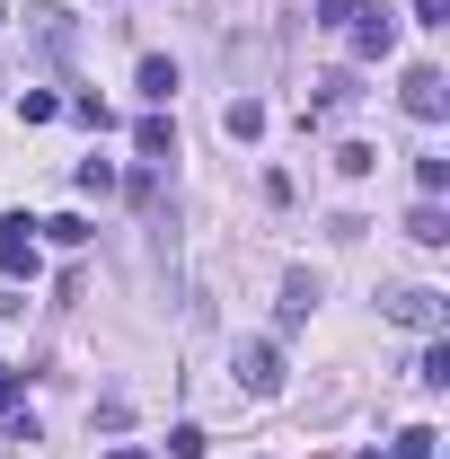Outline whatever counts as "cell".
Returning a JSON list of instances; mask_svg holds the SVG:
<instances>
[{"instance_id": "cell-1", "label": "cell", "mask_w": 450, "mask_h": 459, "mask_svg": "<svg viewBox=\"0 0 450 459\" xmlns=\"http://www.w3.org/2000/svg\"><path fill=\"white\" fill-rule=\"evenodd\" d=\"M397 107L415 115V124H442V115H450V80L433 71V62H415V71L397 80Z\"/></svg>"}, {"instance_id": "cell-2", "label": "cell", "mask_w": 450, "mask_h": 459, "mask_svg": "<svg viewBox=\"0 0 450 459\" xmlns=\"http://www.w3.org/2000/svg\"><path fill=\"white\" fill-rule=\"evenodd\" d=\"M229 371H238V389H247V398H274V389H282V353H274L265 336L238 344V353H229Z\"/></svg>"}, {"instance_id": "cell-3", "label": "cell", "mask_w": 450, "mask_h": 459, "mask_svg": "<svg viewBox=\"0 0 450 459\" xmlns=\"http://www.w3.org/2000/svg\"><path fill=\"white\" fill-rule=\"evenodd\" d=\"M0 274H9V283H36V221H27V212L0 221Z\"/></svg>"}, {"instance_id": "cell-4", "label": "cell", "mask_w": 450, "mask_h": 459, "mask_svg": "<svg viewBox=\"0 0 450 459\" xmlns=\"http://www.w3.org/2000/svg\"><path fill=\"white\" fill-rule=\"evenodd\" d=\"M344 27H353V54H362V62H380V54H397V18H389V9H353V18H344Z\"/></svg>"}, {"instance_id": "cell-5", "label": "cell", "mask_w": 450, "mask_h": 459, "mask_svg": "<svg viewBox=\"0 0 450 459\" xmlns=\"http://www.w3.org/2000/svg\"><path fill=\"white\" fill-rule=\"evenodd\" d=\"M389 318H397V327H424V336H442V291H389Z\"/></svg>"}, {"instance_id": "cell-6", "label": "cell", "mask_w": 450, "mask_h": 459, "mask_svg": "<svg viewBox=\"0 0 450 459\" xmlns=\"http://www.w3.org/2000/svg\"><path fill=\"white\" fill-rule=\"evenodd\" d=\"M309 300H318V274H282V309H274V327H282V336L309 318Z\"/></svg>"}, {"instance_id": "cell-7", "label": "cell", "mask_w": 450, "mask_h": 459, "mask_svg": "<svg viewBox=\"0 0 450 459\" xmlns=\"http://www.w3.org/2000/svg\"><path fill=\"white\" fill-rule=\"evenodd\" d=\"M27 18H36V45H45V54H71V45H80L71 9H27Z\"/></svg>"}, {"instance_id": "cell-8", "label": "cell", "mask_w": 450, "mask_h": 459, "mask_svg": "<svg viewBox=\"0 0 450 459\" xmlns=\"http://www.w3.org/2000/svg\"><path fill=\"white\" fill-rule=\"evenodd\" d=\"M353 98H362V89H353V71H327V80H318V107H309V124H327V115H344Z\"/></svg>"}, {"instance_id": "cell-9", "label": "cell", "mask_w": 450, "mask_h": 459, "mask_svg": "<svg viewBox=\"0 0 450 459\" xmlns=\"http://www.w3.org/2000/svg\"><path fill=\"white\" fill-rule=\"evenodd\" d=\"M133 142H142V160H177V124H169V115H142Z\"/></svg>"}, {"instance_id": "cell-10", "label": "cell", "mask_w": 450, "mask_h": 459, "mask_svg": "<svg viewBox=\"0 0 450 459\" xmlns=\"http://www.w3.org/2000/svg\"><path fill=\"white\" fill-rule=\"evenodd\" d=\"M221 133H229V142H256V133H265V107H256V98H229V107H221Z\"/></svg>"}, {"instance_id": "cell-11", "label": "cell", "mask_w": 450, "mask_h": 459, "mask_svg": "<svg viewBox=\"0 0 450 459\" xmlns=\"http://www.w3.org/2000/svg\"><path fill=\"white\" fill-rule=\"evenodd\" d=\"M406 238H415V247H442V238H450V212H442V204H415V212H406Z\"/></svg>"}, {"instance_id": "cell-12", "label": "cell", "mask_w": 450, "mask_h": 459, "mask_svg": "<svg viewBox=\"0 0 450 459\" xmlns=\"http://www.w3.org/2000/svg\"><path fill=\"white\" fill-rule=\"evenodd\" d=\"M142 98H151V107H169V98H177V62H169V54L142 62Z\"/></svg>"}, {"instance_id": "cell-13", "label": "cell", "mask_w": 450, "mask_h": 459, "mask_svg": "<svg viewBox=\"0 0 450 459\" xmlns=\"http://www.w3.org/2000/svg\"><path fill=\"white\" fill-rule=\"evenodd\" d=\"M415 380H424V389H450V344H442V336L424 344V362H415Z\"/></svg>"}, {"instance_id": "cell-14", "label": "cell", "mask_w": 450, "mask_h": 459, "mask_svg": "<svg viewBox=\"0 0 450 459\" xmlns=\"http://www.w3.org/2000/svg\"><path fill=\"white\" fill-rule=\"evenodd\" d=\"M36 230H45L54 247H89V221H80V212H54V221H36Z\"/></svg>"}, {"instance_id": "cell-15", "label": "cell", "mask_w": 450, "mask_h": 459, "mask_svg": "<svg viewBox=\"0 0 450 459\" xmlns=\"http://www.w3.org/2000/svg\"><path fill=\"white\" fill-rule=\"evenodd\" d=\"M433 442H442L433 424H406V433H397V459H442V451H433Z\"/></svg>"}, {"instance_id": "cell-16", "label": "cell", "mask_w": 450, "mask_h": 459, "mask_svg": "<svg viewBox=\"0 0 450 459\" xmlns=\"http://www.w3.org/2000/svg\"><path fill=\"white\" fill-rule=\"evenodd\" d=\"M371 169H380V151H371V142H344V151H336V177H371Z\"/></svg>"}, {"instance_id": "cell-17", "label": "cell", "mask_w": 450, "mask_h": 459, "mask_svg": "<svg viewBox=\"0 0 450 459\" xmlns=\"http://www.w3.org/2000/svg\"><path fill=\"white\" fill-rule=\"evenodd\" d=\"M415 186H424V204H442V186H450V160H433V151H424V160H415Z\"/></svg>"}, {"instance_id": "cell-18", "label": "cell", "mask_w": 450, "mask_h": 459, "mask_svg": "<svg viewBox=\"0 0 450 459\" xmlns=\"http://www.w3.org/2000/svg\"><path fill=\"white\" fill-rule=\"evenodd\" d=\"M203 451H212V442H203V424H177V433H169V459H203Z\"/></svg>"}, {"instance_id": "cell-19", "label": "cell", "mask_w": 450, "mask_h": 459, "mask_svg": "<svg viewBox=\"0 0 450 459\" xmlns=\"http://www.w3.org/2000/svg\"><path fill=\"white\" fill-rule=\"evenodd\" d=\"M80 195H115V169H107V160H80Z\"/></svg>"}, {"instance_id": "cell-20", "label": "cell", "mask_w": 450, "mask_h": 459, "mask_svg": "<svg viewBox=\"0 0 450 459\" xmlns=\"http://www.w3.org/2000/svg\"><path fill=\"white\" fill-rule=\"evenodd\" d=\"M415 27H450V0H415Z\"/></svg>"}, {"instance_id": "cell-21", "label": "cell", "mask_w": 450, "mask_h": 459, "mask_svg": "<svg viewBox=\"0 0 450 459\" xmlns=\"http://www.w3.org/2000/svg\"><path fill=\"white\" fill-rule=\"evenodd\" d=\"M353 9H362V0H318V27H344Z\"/></svg>"}, {"instance_id": "cell-22", "label": "cell", "mask_w": 450, "mask_h": 459, "mask_svg": "<svg viewBox=\"0 0 450 459\" xmlns=\"http://www.w3.org/2000/svg\"><path fill=\"white\" fill-rule=\"evenodd\" d=\"M0 406H18V380H9V362H0Z\"/></svg>"}, {"instance_id": "cell-23", "label": "cell", "mask_w": 450, "mask_h": 459, "mask_svg": "<svg viewBox=\"0 0 450 459\" xmlns=\"http://www.w3.org/2000/svg\"><path fill=\"white\" fill-rule=\"evenodd\" d=\"M107 459H151V451H133V442H124V451H107Z\"/></svg>"}]
</instances>
